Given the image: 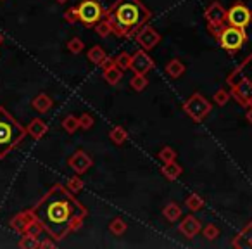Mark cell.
I'll return each instance as SVG.
<instances>
[{"label":"cell","instance_id":"6da1fadb","mask_svg":"<svg viewBox=\"0 0 252 249\" xmlns=\"http://www.w3.org/2000/svg\"><path fill=\"white\" fill-rule=\"evenodd\" d=\"M36 220L42 223L43 230L54 239L63 241L67 234L83 227L88 211L66 185H54L35 206L32 208Z\"/></svg>","mask_w":252,"mask_h":249},{"label":"cell","instance_id":"7a4b0ae2","mask_svg":"<svg viewBox=\"0 0 252 249\" xmlns=\"http://www.w3.org/2000/svg\"><path fill=\"white\" fill-rule=\"evenodd\" d=\"M151 11L140 0H116L105 11L104 18L111 23L112 33L119 38H130L151 19Z\"/></svg>","mask_w":252,"mask_h":249},{"label":"cell","instance_id":"3957f363","mask_svg":"<svg viewBox=\"0 0 252 249\" xmlns=\"http://www.w3.org/2000/svg\"><path fill=\"white\" fill-rule=\"evenodd\" d=\"M26 137V128L16 121L11 112L0 106V159L14 151Z\"/></svg>","mask_w":252,"mask_h":249},{"label":"cell","instance_id":"277c9868","mask_svg":"<svg viewBox=\"0 0 252 249\" xmlns=\"http://www.w3.org/2000/svg\"><path fill=\"white\" fill-rule=\"evenodd\" d=\"M105 16L98 0H81L80 4L67 9L64 12V21L67 23H81L87 28H94L98 21Z\"/></svg>","mask_w":252,"mask_h":249},{"label":"cell","instance_id":"5b68a950","mask_svg":"<svg viewBox=\"0 0 252 249\" xmlns=\"http://www.w3.org/2000/svg\"><path fill=\"white\" fill-rule=\"evenodd\" d=\"M220 43L221 49H224L228 54H237L242 50L244 43L247 42V33H245V28H237V26H223V28L218 32V35L214 36Z\"/></svg>","mask_w":252,"mask_h":249},{"label":"cell","instance_id":"8992f818","mask_svg":"<svg viewBox=\"0 0 252 249\" xmlns=\"http://www.w3.org/2000/svg\"><path fill=\"white\" fill-rule=\"evenodd\" d=\"M183 111L187 112L189 118H192L195 123H200L209 116V112L213 111V104L209 102V99H206L202 94H193L183 104Z\"/></svg>","mask_w":252,"mask_h":249},{"label":"cell","instance_id":"52a82bcc","mask_svg":"<svg viewBox=\"0 0 252 249\" xmlns=\"http://www.w3.org/2000/svg\"><path fill=\"white\" fill-rule=\"evenodd\" d=\"M226 14H228V11L220 2H213V4L206 9V12H204V18H206V21H207V28H209V32L213 33L214 36L218 35V32H220L224 26V23H226Z\"/></svg>","mask_w":252,"mask_h":249},{"label":"cell","instance_id":"ba28073f","mask_svg":"<svg viewBox=\"0 0 252 249\" xmlns=\"http://www.w3.org/2000/svg\"><path fill=\"white\" fill-rule=\"evenodd\" d=\"M226 23L237 28H247L252 23V11L244 4H233L228 9Z\"/></svg>","mask_w":252,"mask_h":249},{"label":"cell","instance_id":"9c48e42d","mask_svg":"<svg viewBox=\"0 0 252 249\" xmlns=\"http://www.w3.org/2000/svg\"><path fill=\"white\" fill-rule=\"evenodd\" d=\"M135 40H137V43L140 45V49H144L149 52V50H152L154 47L159 45L161 35H159V32L156 28L144 25L137 33H135Z\"/></svg>","mask_w":252,"mask_h":249},{"label":"cell","instance_id":"30bf717a","mask_svg":"<svg viewBox=\"0 0 252 249\" xmlns=\"http://www.w3.org/2000/svg\"><path fill=\"white\" fill-rule=\"evenodd\" d=\"M156 68V63L151 56H149L147 50L138 49L135 54H131V63H130V70L133 73L138 74H147L149 71H152Z\"/></svg>","mask_w":252,"mask_h":249},{"label":"cell","instance_id":"8fae6325","mask_svg":"<svg viewBox=\"0 0 252 249\" xmlns=\"http://www.w3.org/2000/svg\"><path fill=\"white\" fill-rule=\"evenodd\" d=\"M67 165H69V168L73 170L74 173H78V175H85V173L94 166V159H92V156L88 154V152L78 149V151H74L73 154H71Z\"/></svg>","mask_w":252,"mask_h":249},{"label":"cell","instance_id":"7c38bea8","mask_svg":"<svg viewBox=\"0 0 252 249\" xmlns=\"http://www.w3.org/2000/svg\"><path fill=\"white\" fill-rule=\"evenodd\" d=\"M178 230L183 237L193 239L195 235H199L202 232V223L199 218H195V214H187L182 220V223L178 225Z\"/></svg>","mask_w":252,"mask_h":249},{"label":"cell","instance_id":"4fadbf2b","mask_svg":"<svg viewBox=\"0 0 252 249\" xmlns=\"http://www.w3.org/2000/svg\"><path fill=\"white\" fill-rule=\"evenodd\" d=\"M231 246L237 249H251L252 248V221H249L231 241Z\"/></svg>","mask_w":252,"mask_h":249},{"label":"cell","instance_id":"5bb4252c","mask_svg":"<svg viewBox=\"0 0 252 249\" xmlns=\"http://www.w3.org/2000/svg\"><path fill=\"white\" fill-rule=\"evenodd\" d=\"M35 214H33L32 210H26V211H21V213H18L14 218H12L11 221H9V225H11L12 230L19 232V234H23V232L26 230V227H28L30 223H32L33 220H35Z\"/></svg>","mask_w":252,"mask_h":249},{"label":"cell","instance_id":"9a60e30c","mask_svg":"<svg viewBox=\"0 0 252 249\" xmlns=\"http://www.w3.org/2000/svg\"><path fill=\"white\" fill-rule=\"evenodd\" d=\"M102 76H104V80L107 81L109 85H118L123 78V70H119L114 64V61L109 59L107 63L102 66Z\"/></svg>","mask_w":252,"mask_h":249},{"label":"cell","instance_id":"2e32d148","mask_svg":"<svg viewBox=\"0 0 252 249\" xmlns=\"http://www.w3.org/2000/svg\"><path fill=\"white\" fill-rule=\"evenodd\" d=\"M47 132H49V127H47V123L42 118L32 119L28 128H26V134H30V137H33L35 141H42L47 135Z\"/></svg>","mask_w":252,"mask_h":249},{"label":"cell","instance_id":"e0dca14e","mask_svg":"<svg viewBox=\"0 0 252 249\" xmlns=\"http://www.w3.org/2000/svg\"><path fill=\"white\" fill-rule=\"evenodd\" d=\"M87 59L90 61L92 64H95V66H98V68H102L105 63H107L111 57L105 54V50L102 49L100 45H94V47H90L88 49V52H87Z\"/></svg>","mask_w":252,"mask_h":249},{"label":"cell","instance_id":"ac0fdd59","mask_svg":"<svg viewBox=\"0 0 252 249\" xmlns=\"http://www.w3.org/2000/svg\"><path fill=\"white\" fill-rule=\"evenodd\" d=\"M161 173H162V177L164 178H168V180H176L180 175L183 173V168L178 165L176 161H171V163H164L162 165V168H161Z\"/></svg>","mask_w":252,"mask_h":249},{"label":"cell","instance_id":"d6986e66","mask_svg":"<svg viewBox=\"0 0 252 249\" xmlns=\"http://www.w3.org/2000/svg\"><path fill=\"white\" fill-rule=\"evenodd\" d=\"M32 106L36 109L38 112H49L54 106V101L49 97L47 94H38L35 99L32 101Z\"/></svg>","mask_w":252,"mask_h":249},{"label":"cell","instance_id":"ffe728a7","mask_svg":"<svg viewBox=\"0 0 252 249\" xmlns=\"http://www.w3.org/2000/svg\"><path fill=\"white\" fill-rule=\"evenodd\" d=\"M185 64L182 63L180 59H171L168 64H166V73H168L169 78H173V80H176V78H180L183 73H185Z\"/></svg>","mask_w":252,"mask_h":249},{"label":"cell","instance_id":"44dd1931","mask_svg":"<svg viewBox=\"0 0 252 249\" xmlns=\"http://www.w3.org/2000/svg\"><path fill=\"white\" fill-rule=\"evenodd\" d=\"M230 74L231 76H235V74H244V76L252 83V54L245 61H242V63L238 64V66L235 68Z\"/></svg>","mask_w":252,"mask_h":249},{"label":"cell","instance_id":"7402d4cb","mask_svg":"<svg viewBox=\"0 0 252 249\" xmlns=\"http://www.w3.org/2000/svg\"><path fill=\"white\" fill-rule=\"evenodd\" d=\"M162 216L166 218L168 221H178L180 216H182V208L178 206L176 203H168L162 210Z\"/></svg>","mask_w":252,"mask_h":249},{"label":"cell","instance_id":"603a6c76","mask_svg":"<svg viewBox=\"0 0 252 249\" xmlns=\"http://www.w3.org/2000/svg\"><path fill=\"white\" fill-rule=\"evenodd\" d=\"M109 139H111L116 145H121V144H125V142L128 141V132H126L125 127L118 125V127H114L111 132H109Z\"/></svg>","mask_w":252,"mask_h":249},{"label":"cell","instance_id":"cb8c5ba5","mask_svg":"<svg viewBox=\"0 0 252 249\" xmlns=\"http://www.w3.org/2000/svg\"><path fill=\"white\" fill-rule=\"evenodd\" d=\"M128 230V223H126L123 218H119V216H116V218H112L111 221H109V232L111 234H114V235H123L125 232Z\"/></svg>","mask_w":252,"mask_h":249},{"label":"cell","instance_id":"d4e9b609","mask_svg":"<svg viewBox=\"0 0 252 249\" xmlns=\"http://www.w3.org/2000/svg\"><path fill=\"white\" fill-rule=\"evenodd\" d=\"M83 187H85V182L81 180V175H78V173H74L73 177H69L66 182V189L73 194H80L81 190H83Z\"/></svg>","mask_w":252,"mask_h":249},{"label":"cell","instance_id":"484cf974","mask_svg":"<svg viewBox=\"0 0 252 249\" xmlns=\"http://www.w3.org/2000/svg\"><path fill=\"white\" fill-rule=\"evenodd\" d=\"M149 85V80H147V74H138L135 73L133 76L130 78V87L133 88L135 92H144Z\"/></svg>","mask_w":252,"mask_h":249},{"label":"cell","instance_id":"4316f807","mask_svg":"<svg viewBox=\"0 0 252 249\" xmlns=\"http://www.w3.org/2000/svg\"><path fill=\"white\" fill-rule=\"evenodd\" d=\"M185 206L189 208L190 211H200L204 206H206V201L199 196V194H190L185 199Z\"/></svg>","mask_w":252,"mask_h":249},{"label":"cell","instance_id":"83f0119b","mask_svg":"<svg viewBox=\"0 0 252 249\" xmlns=\"http://www.w3.org/2000/svg\"><path fill=\"white\" fill-rule=\"evenodd\" d=\"M61 125H63L64 132H67V134H71V135L76 130H80V121H78V116H74V114H67L66 118L63 119Z\"/></svg>","mask_w":252,"mask_h":249},{"label":"cell","instance_id":"f1b7e54d","mask_svg":"<svg viewBox=\"0 0 252 249\" xmlns=\"http://www.w3.org/2000/svg\"><path fill=\"white\" fill-rule=\"evenodd\" d=\"M94 30H95V33L100 36V38H107L109 35H112V26L105 18H102L100 21L94 26Z\"/></svg>","mask_w":252,"mask_h":249},{"label":"cell","instance_id":"f546056e","mask_svg":"<svg viewBox=\"0 0 252 249\" xmlns=\"http://www.w3.org/2000/svg\"><path fill=\"white\" fill-rule=\"evenodd\" d=\"M114 64L119 68V70H123V71H126V70H130V63H131V54H128V52H121V54H118V56L114 57Z\"/></svg>","mask_w":252,"mask_h":249},{"label":"cell","instance_id":"4dcf8cb0","mask_svg":"<svg viewBox=\"0 0 252 249\" xmlns=\"http://www.w3.org/2000/svg\"><path fill=\"white\" fill-rule=\"evenodd\" d=\"M158 158L161 159L162 165H164V163L176 161V158H178V154H176V151H175V149H173V147H168V145H166V147H162L161 151L158 152Z\"/></svg>","mask_w":252,"mask_h":249},{"label":"cell","instance_id":"1f68e13d","mask_svg":"<svg viewBox=\"0 0 252 249\" xmlns=\"http://www.w3.org/2000/svg\"><path fill=\"white\" fill-rule=\"evenodd\" d=\"M38 244H40L38 237H33V235H26V234H23L21 241H19V248L21 249H36Z\"/></svg>","mask_w":252,"mask_h":249},{"label":"cell","instance_id":"d6a6232c","mask_svg":"<svg viewBox=\"0 0 252 249\" xmlns=\"http://www.w3.org/2000/svg\"><path fill=\"white\" fill-rule=\"evenodd\" d=\"M202 234L206 241H216V239L220 237V227L214 223H207L206 227L202 228Z\"/></svg>","mask_w":252,"mask_h":249},{"label":"cell","instance_id":"836d02e7","mask_svg":"<svg viewBox=\"0 0 252 249\" xmlns=\"http://www.w3.org/2000/svg\"><path fill=\"white\" fill-rule=\"evenodd\" d=\"M230 99H231L230 92L224 90V88H218V90L214 92V95H213V101L216 102L218 106H226Z\"/></svg>","mask_w":252,"mask_h":249},{"label":"cell","instance_id":"e575fe53","mask_svg":"<svg viewBox=\"0 0 252 249\" xmlns=\"http://www.w3.org/2000/svg\"><path fill=\"white\" fill-rule=\"evenodd\" d=\"M42 232H45L43 230V227H42V223H40L38 220H33L32 223L26 227V230L23 232V234H26V235H33V237H38L40 239V235H42Z\"/></svg>","mask_w":252,"mask_h":249},{"label":"cell","instance_id":"d590c367","mask_svg":"<svg viewBox=\"0 0 252 249\" xmlns=\"http://www.w3.org/2000/svg\"><path fill=\"white\" fill-rule=\"evenodd\" d=\"M85 49V43L81 42V38H78V36H73V38L67 42V50H69L71 54H81Z\"/></svg>","mask_w":252,"mask_h":249},{"label":"cell","instance_id":"8d00e7d4","mask_svg":"<svg viewBox=\"0 0 252 249\" xmlns=\"http://www.w3.org/2000/svg\"><path fill=\"white\" fill-rule=\"evenodd\" d=\"M78 121H80V128L81 130H90L92 127H94V116L88 114V112H83L81 116H78Z\"/></svg>","mask_w":252,"mask_h":249},{"label":"cell","instance_id":"74e56055","mask_svg":"<svg viewBox=\"0 0 252 249\" xmlns=\"http://www.w3.org/2000/svg\"><path fill=\"white\" fill-rule=\"evenodd\" d=\"M57 246V241H54L52 237H43L42 241H40V244H38V248L40 249H49V248H56Z\"/></svg>","mask_w":252,"mask_h":249},{"label":"cell","instance_id":"f35d334b","mask_svg":"<svg viewBox=\"0 0 252 249\" xmlns=\"http://www.w3.org/2000/svg\"><path fill=\"white\" fill-rule=\"evenodd\" d=\"M245 119H247V121L252 125V106H251V107H247V112H245Z\"/></svg>","mask_w":252,"mask_h":249},{"label":"cell","instance_id":"ab89813d","mask_svg":"<svg viewBox=\"0 0 252 249\" xmlns=\"http://www.w3.org/2000/svg\"><path fill=\"white\" fill-rule=\"evenodd\" d=\"M2 43H4V35L0 33V45H2Z\"/></svg>","mask_w":252,"mask_h":249},{"label":"cell","instance_id":"60d3db41","mask_svg":"<svg viewBox=\"0 0 252 249\" xmlns=\"http://www.w3.org/2000/svg\"><path fill=\"white\" fill-rule=\"evenodd\" d=\"M57 2H59V4H64V2H67V0H57Z\"/></svg>","mask_w":252,"mask_h":249},{"label":"cell","instance_id":"b9f144b4","mask_svg":"<svg viewBox=\"0 0 252 249\" xmlns=\"http://www.w3.org/2000/svg\"><path fill=\"white\" fill-rule=\"evenodd\" d=\"M251 249H252V248H251Z\"/></svg>","mask_w":252,"mask_h":249}]
</instances>
